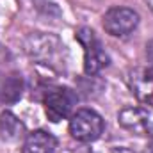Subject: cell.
Wrapping results in <instances>:
<instances>
[{"label": "cell", "mask_w": 153, "mask_h": 153, "mask_svg": "<svg viewBox=\"0 0 153 153\" xmlns=\"http://www.w3.org/2000/svg\"><path fill=\"white\" fill-rule=\"evenodd\" d=\"M66 46L53 34H32L25 41L27 53L41 64L50 68H64L66 64Z\"/></svg>", "instance_id": "6da1fadb"}, {"label": "cell", "mask_w": 153, "mask_h": 153, "mask_svg": "<svg viewBox=\"0 0 153 153\" xmlns=\"http://www.w3.org/2000/svg\"><path fill=\"white\" fill-rule=\"evenodd\" d=\"M121 128L135 135L153 137V109L152 107H125L117 114Z\"/></svg>", "instance_id": "8992f818"}, {"label": "cell", "mask_w": 153, "mask_h": 153, "mask_svg": "<svg viewBox=\"0 0 153 153\" xmlns=\"http://www.w3.org/2000/svg\"><path fill=\"white\" fill-rule=\"evenodd\" d=\"M76 41L84 48V71L85 75H96L111 64V57L105 52L102 41L89 27H80L75 32Z\"/></svg>", "instance_id": "7a4b0ae2"}, {"label": "cell", "mask_w": 153, "mask_h": 153, "mask_svg": "<svg viewBox=\"0 0 153 153\" xmlns=\"http://www.w3.org/2000/svg\"><path fill=\"white\" fill-rule=\"evenodd\" d=\"M22 94V76L18 73H0V100L14 102Z\"/></svg>", "instance_id": "30bf717a"}, {"label": "cell", "mask_w": 153, "mask_h": 153, "mask_svg": "<svg viewBox=\"0 0 153 153\" xmlns=\"http://www.w3.org/2000/svg\"><path fill=\"white\" fill-rule=\"evenodd\" d=\"M43 103H45V112L48 116V119L52 123H59L61 119L71 117L73 109L78 103V94L70 87L55 85L45 93Z\"/></svg>", "instance_id": "3957f363"}, {"label": "cell", "mask_w": 153, "mask_h": 153, "mask_svg": "<svg viewBox=\"0 0 153 153\" xmlns=\"http://www.w3.org/2000/svg\"><path fill=\"white\" fill-rule=\"evenodd\" d=\"M146 153H153V137L150 139V143L146 144Z\"/></svg>", "instance_id": "7c38bea8"}, {"label": "cell", "mask_w": 153, "mask_h": 153, "mask_svg": "<svg viewBox=\"0 0 153 153\" xmlns=\"http://www.w3.org/2000/svg\"><path fill=\"white\" fill-rule=\"evenodd\" d=\"M57 148V139L46 130H34L25 135L22 153H53Z\"/></svg>", "instance_id": "ba28073f"}, {"label": "cell", "mask_w": 153, "mask_h": 153, "mask_svg": "<svg viewBox=\"0 0 153 153\" xmlns=\"http://www.w3.org/2000/svg\"><path fill=\"white\" fill-rule=\"evenodd\" d=\"M103 128V117L93 109H78L70 117V134L80 143H93L100 139Z\"/></svg>", "instance_id": "277c9868"}, {"label": "cell", "mask_w": 153, "mask_h": 153, "mask_svg": "<svg viewBox=\"0 0 153 153\" xmlns=\"http://www.w3.org/2000/svg\"><path fill=\"white\" fill-rule=\"evenodd\" d=\"M146 4L150 5V9H152V11H153V0H146Z\"/></svg>", "instance_id": "4fadbf2b"}, {"label": "cell", "mask_w": 153, "mask_h": 153, "mask_svg": "<svg viewBox=\"0 0 153 153\" xmlns=\"http://www.w3.org/2000/svg\"><path fill=\"white\" fill-rule=\"evenodd\" d=\"M103 29L107 34L121 38L134 32L139 25V14L130 7H111L103 14Z\"/></svg>", "instance_id": "52a82bcc"}, {"label": "cell", "mask_w": 153, "mask_h": 153, "mask_svg": "<svg viewBox=\"0 0 153 153\" xmlns=\"http://www.w3.org/2000/svg\"><path fill=\"white\" fill-rule=\"evenodd\" d=\"M0 134L5 141H18L25 135V125L9 111L0 114Z\"/></svg>", "instance_id": "9c48e42d"}, {"label": "cell", "mask_w": 153, "mask_h": 153, "mask_svg": "<svg viewBox=\"0 0 153 153\" xmlns=\"http://www.w3.org/2000/svg\"><path fill=\"white\" fill-rule=\"evenodd\" d=\"M111 153H137V152H134L130 148H125V146H116V148L111 150Z\"/></svg>", "instance_id": "8fae6325"}, {"label": "cell", "mask_w": 153, "mask_h": 153, "mask_svg": "<svg viewBox=\"0 0 153 153\" xmlns=\"http://www.w3.org/2000/svg\"><path fill=\"white\" fill-rule=\"evenodd\" d=\"M126 84L143 105L153 109V57L148 64L132 68L126 75Z\"/></svg>", "instance_id": "5b68a950"}]
</instances>
